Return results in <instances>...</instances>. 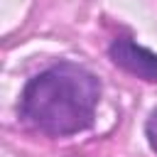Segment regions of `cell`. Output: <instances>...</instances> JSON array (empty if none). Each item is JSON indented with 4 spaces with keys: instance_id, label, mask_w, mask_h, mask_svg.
Instances as JSON below:
<instances>
[{
    "instance_id": "obj_1",
    "label": "cell",
    "mask_w": 157,
    "mask_h": 157,
    "mask_svg": "<svg viewBox=\"0 0 157 157\" xmlns=\"http://www.w3.org/2000/svg\"><path fill=\"white\" fill-rule=\"evenodd\" d=\"M101 98L98 78L78 64L61 61L27 81L20 96V115L52 137L86 130Z\"/></svg>"
},
{
    "instance_id": "obj_2",
    "label": "cell",
    "mask_w": 157,
    "mask_h": 157,
    "mask_svg": "<svg viewBox=\"0 0 157 157\" xmlns=\"http://www.w3.org/2000/svg\"><path fill=\"white\" fill-rule=\"evenodd\" d=\"M110 59L115 66L125 69L128 74L142 78V81H152L157 83V54L135 44L132 39L123 37V39H115L108 49Z\"/></svg>"
},
{
    "instance_id": "obj_3",
    "label": "cell",
    "mask_w": 157,
    "mask_h": 157,
    "mask_svg": "<svg viewBox=\"0 0 157 157\" xmlns=\"http://www.w3.org/2000/svg\"><path fill=\"white\" fill-rule=\"evenodd\" d=\"M145 132H147V140H150V147L157 152V108L150 113L147 118V125H145Z\"/></svg>"
}]
</instances>
